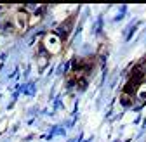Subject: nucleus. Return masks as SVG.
I'll return each mask as SVG.
<instances>
[{"label": "nucleus", "instance_id": "obj_1", "mask_svg": "<svg viewBox=\"0 0 146 142\" xmlns=\"http://www.w3.org/2000/svg\"><path fill=\"white\" fill-rule=\"evenodd\" d=\"M61 45H63V40H61L54 31H52V33H47L45 37H44V43H42V47L49 52V56L58 54V52L61 50Z\"/></svg>", "mask_w": 146, "mask_h": 142}, {"label": "nucleus", "instance_id": "obj_2", "mask_svg": "<svg viewBox=\"0 0 146 142\" xmlns=\"http://www.w3.org/2000/svg\"><path fill=\"white\" fill-rule=\"evenodd\" d=\"M12 24H14V30L17 33H23L30 26V12L25 11L23 7H19L17 12L14 14V17H12Z\"/></svg>", "mask_w": 146, "mask_h": 142}, {"label": "nucleus", "instance_id": "obj_3", "mask_svg": "<svg viewBox=\"0 0 146 142\" xmlns=\"http://www.w3.org/2000/svg\"><path fill=\"white\" fill-rule=\"evenodd\" d=\"M77 87H78V90H85V88L89 87V78L85 75L77 76Z\"/></svg>", "mask_w": 146, "mask_h": 142}, {"label": "nucleus", "instance_id": "obj_4", "mask_svg": "<svg viewBox=\"0 0 146 142\" xmlns=\"http://www.w3.org/2000/svg\"><path fill=\"white\" fill-rule=\"evenodd\" d=\"M120 104L123 106V108H131V106H132L134 102H132V97L123 95V94H122V95H120Z\"/></svg>", "mask_w": 146, "mask_h": 142}, {"label": "nucleus", "instance_id": "obj_5", "mask_svg": "<svg viewBox=\"0 0 146 142\" xmlns=\"http://www.w3.org/2000/svg\"><path fill=\"white\" fill-rule=\"evenodd\" d=\"M66 85H68V88L75 87V85H77V76H70V78H68V83H66Z\"/></svg>", "mask_w": 146, "mask_h": 142}, {"label": "nucleus", "instance_id": "obj_6", "mask_svg": "<svg viewBox=\"0 0 146 142\" xmlns=\"http://www.w3.org/2000/svg\"><path fill=\"white\" fill-rule=\"evenodd\" d=\"M4 9H7V7L5 5H0V11H4Z\"/></svg>", "mask_w": 146, "mask_h": 142}]
</instances>
